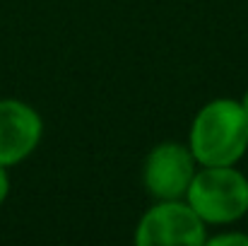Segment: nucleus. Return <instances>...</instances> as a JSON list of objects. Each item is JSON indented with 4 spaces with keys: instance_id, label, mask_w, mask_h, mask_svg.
Listing matches in <instances>:
<instances>
[{
    "instance_id": "nucleus-1",
    "label": "nucleus",
    "mask_w": 248,
    "mask_h": 246,
    "mask_svg": "<svg viewBox=\"0 0 248 246\" xmlns=\"http://www.w3.org/2000/svg\"><path fill=\"white\" fill-rule=\"evenodd\" d=\"M188 148L200 166H232L248 155V114L239 99L217 97L198 109Z\"/></svg>"
},
{
    "instance_id": "nucleus-2",
    "label": "nucleus",
    "mask_w": 248,
    "mask_h": 246,
    "mask_svg": "<svg viewBox=\"0 0 248 246\" xmlns=\"http://www.w3.org/2000/svg\"><path fill=\"white\" fill-rule=\"evenodd\" d=\"M207 227H227L248 217V176L232 166H198L186 193Z\"/></svg>"
},
{
    "instance_id": "nucleus-3",
    "label": "nucleus",
    "mask_w": 248,
    "mask_h": 246,
    "mask_svg": "<svg viewBox=\"0 0 248 246\" xmlns=\"http://www.w3.org/2000/svg\"><path fill=\"white\" fill-rule=\"evenodd\" d=\"M207 225L186 198L155 200L135 227L138 246H202Z\"/></svg>"
},
{
    "instance_id": "nucleus-4",
    "label": "nucleus",
    "mask_w": 248,
    "mask_h": 246,
    "mask_svg": "<svg viewBox=\"0 0 248 246\" xmlns=\"http://www.w3.org/2000/svg\"><path fill=\"white\" fill-rule=\"evenodd\" d=\"M198 166L200 164L188 143H157L142 162V186L155 200L186 198Z\"/></svg>"
},
{
    "instance_id": "nucleus-5",
    "label": "nucleus",
    "mask_w": 248,
    "mask_h": 246,
    "mask_svg": "<svg viewBox=\"0 0 248 246\" xmlns=\"http://www.w3.org/2000/svg\"><path fill=\"white\" fill-rule=\"evenodd\" d=\"M44 138L41 114L22 101L5 97L0 99V166H17L29 160Z\"/></svg>"
},
{
    "instance_id": "nucleus-6",
    "label": "nucleus",
    "mask_w": 248,
    "mask_h": 246,
    "mask_svg": "<svg viewBox=\"0 0 248 246\" xmlns=\"http://www.w3.org/2000/svg\"><path fill=\"white\" fill-rule=\"evenodd\" d=\"M210 246H248V232L241 230H227V232H219V234H207V242Z\"/></svg>"
},
{
    "instance_id": "nucleus-7",
    "label": "nucleus",
    "mask_w": 248,
    "mask_h": 246,
    "mask_svg": "<svg viewBox=\"0 0 248 246\" xmlns=\"http://www.w3.org/2000/svg\"><path fill=\"white\" fill-rule=\"evenodd\" d=\"M10 188H12V181H10V169H7V166H0V208H2V203L7 200Z\"/></svg>"
},
{
    "instance_id": "nucleus-8",
    "label": "nucleus",
    "mask_w": 248,
    "mask_h": 246,
    "mask_svg": "<svg viewBox=\"0 0 248 246\" xmlns=\"http://www.w3.org/2000/svg\"><path fill=\"white\" fill-rule=\"evenodd\" d=\"M239 101H241V106H244V111H246V114H248V89H246V92H244V94H241V99H239Z\"/></svg>"
}]
</instances>
